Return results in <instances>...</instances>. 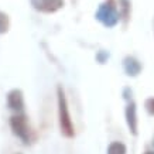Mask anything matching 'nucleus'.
<instances>
[{
	"label": "nucleus",
	"instance_id": "nucleus-1",
	"mask_svg": "<svg viewBox=\"0 0 154 154\" xmlns=\"http://www.w3.org/2000/svg\"><path fill=\"white\" fill-rule=\"evenodd\" d=\"M57 103H58V123H60L61 134L66 139H74L75 137V126L71 119L68 100L65 96V91L62 86L57 88Z\"/></svg>",
	"mask_w": 154,
	"mask_h": 154
},
{
	"label": "nucleus",
	"instance_id": "nucleus-2",
	"mask_svg": "<svg viewBox=\"0 0 154 154\" xmlns=\"http://www.w3.org/2000/svg\"><path fill=\"white\" fill-rule=\"evenodd\" d=\"M95 19L106 28L116 27L119 21H120V14L119 10L116 9V5L113 0H106L105 3L98 7L96 13H95Z\"/></svg>",
	"mask_w": 154,
	"mask_h": 154
},
{
	"label": "nucleus",
	"instance_id": "nucleus-3",
	"mask_svg": "<svg viewBox=\"0 0 154 154\" xmlns=\"http://www.w3.org/2000/svg\"><path fill=\"white\" fill-rule=\"evenodd\" d=\"M10 127L11 131L16 137H19L23 141V144L28 146L31 143V130H30V125H28V119L26 113H14L10 117Z\"/></svg>",
	"mask_w": 154,
	"mask_h": 154
},
{
	"label": "nucleus",
	"instance_id": "nucleus-4",
	"mask_svg": "<svg viewBox=\"0 0 154 154\" xmlns=\"http://www.w3.org/2000/svg\"><path fill=\"white\" fill-rule=\"evenodd\" d=\"M125 119H126V125L129 127V131L131 133V136L139 134V120H137V105L131 99L129 100L125 109Z\"/></svg>",
	"mask_w": 154,
	"mask_h": 154
},
{
	"label": "nucleus",
	"instance_id": "nucleus-5",
	"mask_svg": "<svg viewBox=\"0 0 154 154\" xmlns=\"http://www.w3.org/2000/svg\"><path fill=\"white\" fill-rule=\"evenodd\" d=\"M34 10L40 13L51 14L64 7V0H30Z\"/></svg>",
	"mask_w": 154,
	"mask_h": 154
},
{
	"label": "nucleus",
	"instance_id": "nucleus-6",
	"mask_svg": "<svg viewBox=\"0 0 154 154\" xmlns=\"http://www.w3.org/2000/svg\"><path fill=\"white\" fill-rule=\"evenodd\" d=\"M7 107L14 113L24 112V95L21 89H11L7 94Z\"/></svg>",
	"mask_w": 154,
	"mask_h": 154
},
{
	"label": "nucleus",
	"instance_id": "nucleus-7",
	"mask_svg": "<svg viewBox=\"0 0 154 154\" xmlns=\"http://www.w3.org/2000/svg\"><path fill=\"white\" fill-rule=\"evenodd\" d=\"M123 69H125V74L127 76L136 78V76H139L141 74L143 65H141V62L137 58H134V57H131V55H127L123 60Z\"/></svg>",
	"mask_w": 154,
	"mask_h": 154
},
{
	"label": "nucleus",
	"instance_id": "nucleus-8",
	"mask_svg": "<svg viewBox=\"0 0 154 154\" xmlns=\"http://www.w3.org/2000/svg\"><path fill=\"white\" fill-rule=\"evenodd\" d=\"M126 153H127V147L122 141H112L110 144L107 146L106 150V154H126Z\"/></svg>",
	"mask_w": 154,
	"mask_h": 154
},
{
	"label": "nucleus",
	"instance_id": "nucleus-9",
	"mask_svg": "<svg viewBox=\"0 0 154 154\" xmlns=\"http://www.w3.org/2000/svg\"><path fill=\"white\" fill-rule=\"evenodd\" d=\"M10 28V19L9 16L3 11H0V34H5Z\"/></svg>",
	"mask_w": 154,
	"mask_h": 154
},
{
	"label": "nucleus",
	"instance_id": "nucleus-10",
	"mask_svg": "<svg viewBox=\"0 0 154 154\" xmlns=\"http://www.w3.org/2000/svg\"><path fill=\"white\" fill-rule=\"evenodd\" d=\"M119 2H120V9H122V11H119V14H120V17L127 19L130 16V2L129 0H119Z\"/></svg>",
	"mask_w": 154,
	"mask_h": 154
},
{
	"label": "nucleus",
	"instance_id": "nucleus-11",
	"mask_svg": "<svg viewBox=\"0 0 154 154\" xmlns=\"http://www.w3.org/2000/svg\"><path fill=\"white\" fill-rule=\"evenodd\" d=\"M109 57H110V54H109V51H106V50H100V51L96 54V61H98L99 64H106L107 60H109Z\"/></svg>",
	"mask_w": 154,
	"mask_h": 154
},
{
	"label": "nucleus",
	"instance_id": "nucleus-12",
	"mask_svg": "<svg viewBox=\"0 0 154 154\" xmlns=\"http://www.w3.org/2000/svg\"><path fill=\"white\" fill-rule=\"evenodd\" d=\"M144 107H146V110H147L149 115L154 116V98H147L146 99Z\"/></svg>",
	"mask_w": 154,
	"mask_h": 154
},
{
	"label": "nucleus",
	"instance_id": "nucleus-13",
	"mask_svg": "<svg viewBox=\"0 0 154 154\" xmlns=\"http://www.w3.org/2000/svg\"><path fill=\"white\" fill-rule=\"evenodd\" d=\"M123 99H125L126 102L131 100V89L130 88H125V89H123Z\"/></svg>",
	"mask_w": 154,
	"mask_h": 154
},
{
	"label": "nucleus",
	"instance_id": "nucleus-14",
	"mask_svg": "<svg viewBox=\"0 0 154 154\" xmlns=\"http://www.w3.org/2000/svg\"><path fill=\"white\" fill-rule=\"evenodd\" d=\"M144 154H154V151H146Z\"/></svg>",
	"mask_w": 154,
	"mask_h": 154
},
{
	"label": "nucleus",
	"instance_id": "nucleus-15",
	"mask_svg": "<svg viewBox=\"0 0 154 154\" xmlns=\"http://www.w3.org/2000/svg\"><path fill=\"white\" fill-rule=\"evenodd\" d=\"M16 154H23V153H16Z\"/></svg>",
	"mask_w": 154,
	"mask_h": 154
},
{
	"label": "nucleus",
	"instance_id": "nucleus-16",
	"mask_svg": "<svg viewBox=\"0 0 154 154\" xmlns=\"http://www.w3.org/2000/svg\"><path fill=\"white\" fill-rule=\"evenodd\" d=\"M153 147H154V140H153Z\"/></svg>",
	"mask_w": 154,
	"mask_h": 154
}]
</instances>
